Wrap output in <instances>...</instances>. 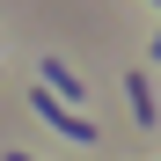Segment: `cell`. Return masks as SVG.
<instances>
[{"instance_id": "1", "label": "cell", "mask_w": 161, "mask_h": 161, "mask_svg": "<svg viewBox=\"0 0 161 161\" xmlns=\"http://www.w3.org/2000/svg\"><path fill=\"white\" fill-rule=\"evenodd\" d=\"M30 110H44V125H51V132H66V139H80V147L95 139V125L80 117V110H66V103L51 95V88H30Z\"/></svg>"}, {"instance_id": "2", "label": "cell", "mask_w": 161, "mask_h": 161, "mask_svg": "<svg viewBox=\"0 0 161 161\" xmlns=\"http://www.w3.org/2000/svg\"><path fill=\"white\" fill-rule=\"evenodd\" d=\"M44 88L66 103V110H80V103H88V88H80V73L66 66V59H44Z\"/></svg>"}, {"instance_id": "3", "label": "cell", "mask_w": 161, "mask_h": 161, "mask_svg": "<svg viewBox=\"0 0 161 161\" xmlns=\"http://www.w3.org/2000/svg\"><path fill=\"white\" fill-rule=\"evenodd\" d=\"M125 95H132V125L147 132V125L161 117V110H154V88H147V73H125Z\"/></svg>"}, {"instance_id": "4", "label": "cell", "mask_w": 161, "mask_h": 161, "mask_svg": "<svg viewBox=\"0 0 161 161\" xmlns=\"http://www.w3.org/2000/svg\"><path fill=\"white\" fill-rule=\"evenodd\" d=\"M147 51H154V59H161V37H154V44H147Z\"/></svg>"}, {"instance_id": "5", "label": "cell", "mask_w": 161, "mask_h": 161, "mask_svg": "<svg viewBox=\"0 0 161 161\" xmlns=\"http://www.w3.org/2000/svg\"><path fill=\"white\" fill-rule=\"evenodd\" d=\"M8 161H37V154H8Z\"/></svg>"}, {"instance_id": "6", "label": "cell", "mask_w": 161, "mask_h": 161, "mask_svg": "<svg viewBox=\"0 0 161 161\" xmlns=\"http://www.w3.org/2000/svg\"><path fill=\"white\" fill-rule=\"evenodd\" d=\"M154 8H161V0H154Z\"/></svg>"}]
</instances>
